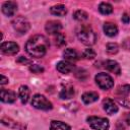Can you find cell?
I'll return each instance as SVG.
<instances>
[{"instance_id":"obj_2","label":"cell","mask_w":130,"mask_h":130,"mask_svg":"<svg viewBox=\"0 0 130 130\" xmlns=\"http://www.w3.org/2000/svg\"><path fill=\"white\" fill-rule=\"evenodd\" d=\"M77 38L79 39V41L82 44H84L86 46L93 45L95 43V40H96L95 34L93 32L91 27L86 26V25L80 26V28L77 30Z\"/></svg>"},{"instance_id":"obj_3","label":"cell","mask_w":130,"mask_h":130,"mask_svg":"<svg viewBox=\"0 0 130 130\" xmlns=\"http://www.w3.org/2000/svg\"><path fill=\"white\" fill-rule=\"evenodd\" d=\"M31 105L39 110L49 111L53 108L52 103L43 94H35L31 99Z\"/></svg>"},{"instance_id":"obj_23","label":"cell","mask_w":130,"mask_h":130,"mask_svg":"<svg viewBox=\"0 0 130 130\" xmlns=\"http://www.w3.org/2000/svg\"><path fill=\"white\" fill-rule=\"evenodd\" d=\"M129 92H130V85H129V84H125V85L119 86L118 89H117V93H118L119 95H122V96L128 95Z\"/></svg>"},{"instance_id":"obj_32","label":"cell","mask_w":130,"mask_h":130,"mask_svg":"<svg viewBox=\"0 0 130 130\" xmlns=\"http://www.w3.org/2000/svg\"><path fill=\"white\" fill-rule=\"evenodd\" d=\"M126 122H127V124L130 125V113L126 115Z\"/></svg>"},{"instance_id":"obj_15","label":"cell","mask_w":130,"mask_h":130,"mask_svg":"<svg viewBox=\"0 0 130 130\" xmlns=\"http://www.w3.org/2000/svg\"><path fill=\"white\" fill-rule=\"evenodd\" d=\"M104 32L108 36V37H115L118 34V27L116 24L112 23V22H106L104 24Z\"/></svg>"},{"instance_id":"obj_30","label":"cell","mask_w":130,"mask_h":130,"mask_svg":"<svg viewBox=\"0 0 130 130\" xmlns=\"http://www.w3.org/2000/svg\"><path fill=\"white\" fill-rule=\"evenodd\" d=\"M122 21L124 22V23H128L129 21H130V16L128 15V14H123V16H122Z\"/></svg>"},{"instance_id":"obj_18","label":"cell","mask_w":130,"mask_h":130,"mask_svg":"<svg viewBox=\"0 0 130 130\" xmlns=\"http://www.w3.org/2000/svg\"><path fill=\"white\" fill-rule=\"evenodd\" d=\"M50 12L53 15H57V16H64L67 13V8L62 5V4H57L54 5L50 8Z\"/></svg>"},{"instance_id":"obj_6","label":"cell","mask_w":130,"mask_h":130,"mask_svg":"<svg viewBox=\"0 0 130 130\" xmlns=\"http://www.w3.org/2000/svg\"><path fill=\"white\" fill-rule=\"evenodd\" d=\"M12 26L13 28L20 35H23L25 32L28 31L30 25H29V22L26 18L22 17V16H18V17H15L13 20H12Z\"/></svg>"},{"instance_id":"obj_20","label":"cell","mask_w":130,"mask_h":130,"mask_svg":"<svg viewBox=\"0 0 130 130\" xmlns=\"http://www.w3.org/2000/svg\"><path fill=\"white\" fill-rule=\"evenodd\" d=\"M50 130H70V126L61 121H52Z\"/></svg>"},{"instance_id":"obj_13","label":"cell","mask_w":130,"mask_h":130,"mask_svg":"<svg viewBox=\"0 0 130 130\" xmlns=\"http://www.w3.org/2000/svg\"><path fill=\"white\" fill-rule=\"evenodd\" d=\"M0 98L1 101L3 103H13L16 100V94L14 91L9 90V89H1V93H0Z\"/></svg>"},{"instance_id":"obj_31","label":"cell","mask_w":130,"mask_h":130,"mask_svg":"<svg viewBox=\"0 0 130 130\" xmlns=\"http://www.w3.org/2000/svg\"><path fill=\"white\" fill-rule=\"evenodd\" d=\"M8 82V78L7 77H5L4 75H1V85H3V84H5V83H7Z\"/></svg>"},{"instance_id":"obj_33","label":"cell","mask_w":130,"mask_h":130,"mask_svg":"<svg viewBox=\"0 0 130 130\" xmlns=\"http://www.w3.org/2000/svg\"><path fill=\"white\" fill-rule=\"evenodd\" d=\"M83 130H85V129H83Z\"/></svg>"},{"instance_id":"obj_26","label":"cell","mask_w":130,"mask_h":130,"mask_svg":"<svg viewBox=\"0 0 130 130\" xmlns=\"http://www.w3.org/2000/svg\"><path fill=\"white\" fill-rule=\"evenodd\" d=\"M2 124L6 125V126H8V127H10V128H13V126H14V128H18V129H21V128H22V126H21L20 124H18V123L15 122V121H12V120H10V119H7V122L4 121V120H2Z\"/></svg>"},{"instance_id":"obj_5","label":"cell","mask_w":130,"mask_h":130,"mask_svg":"<svg viewBox=\"0 0 130 130\" xmlns=\"http://www.w3.org/2000/svg\"><path fill=\"white\" fill-rule=\"evenodd\" d=\"M95 82L96 84L102 88V89H110L113 87L114 85V81H113V78L107 74V73H104V72H101V73H98L95 75Z\"/></svg>"},{"instance_id":"obj_16","label":"cell","mask_w":130,"mask_h":130,"mask_svg":"<svg viewBox=\"0 0 130 130\" xmlns=\"http://www.w3.org/2000/svg\"><path fill=\"white\" fill-rule=\"evenodd\" d=\"M81 99L84 104L88 105V104H91V103H94L95 101H98L99 94H98V92H94V91H86L82 94Z\"/></svg>"},{"instance_id":"obj_22","label":"cell","mask_w":130,"mask_h":130,"mask_svg":"<svg viewBox=\"0 0 130 130\" xmlns=\"http://www.w3.org/2000/svg\"><path fill=\"white\" fill-rule=\"evenodd\" d=\"M73 17H74V19H76L77 21L82 22V21H84V20H86V19L88 18V14H87L84 10H77V11L74 12Z\"/></svg>"},{"instance_id":"obj_29","label":"cell","mask_w":130,"mask_h":130,"mask_svg":"<svg viewBox=\"0 0 130 130\" xmlns=\"http://www.w3.org/2000/svg\"><path fill=\"white\" fill-rule=\"evenodd\" d=\"M16 62H17V63H22V64H28V63H30V61H29L28 59H25V58L22 57V56H20V57L16 60Z\"/></svg>"},{"instance_id":"obj_1","label":"cell","mask_w":130,"mask_h":130,"mask_svg":"<svg viewBox=\"0 0 130 130\" xmlns=\"http://www.w3.org/2000/svg\"><path fill=\"white\" fill-rule=\"evenodd\" d=\"M50 43L48 39L43 35H37L31 37L25 44V51L28 55L35 58H41L43 57L48 49H49Z\"/></svg>"},{"instance_id":"obj_4","label":"cell","mask_w":130,"mask_h":130,"mask_svg":"<svg viewBox=\"0 0 130 130\" xmlns=\"http://www.w3.org/2000/svg\"><path fill=\"white\" fill-rule=\"evenodd\" d=\"M86 121L93 130H108L110 127L109 121L106 118L90 116L86 119Z\"/></svg>"},{"instance_id":"obj_25","label":"cell","mask_w":130,"mask_h":130,"mask_svg":"<svg viewBox=\"0 0 130 130\" xmlns=\"http://www.w3.org/2000/svg\"><path fill=\"white\" fill-rule=\"evenodd\" d=\"M55 43H56V45L58 46V47H62V46H64L65 44H66V42H65V37L62 35V34H57L56 35V37H55Z\"/></svg>"},{"instance_id":"obj_8","label":"cell","mask_w":130,"mask_h":130,"mask_svg":"<svg viewBox=\"0 0 130 130\" xmlns=\"http://www.w3.org/2000/svg\"><path fill=\"white\" fill-rule=\"evenodd\" d=\"M61 28H62V24H61V22H59L57 20H50L45 25L46 31L48 34H50V35H57V34H59Z\"/></svg>"},{"instance_id":"obj_27","label":"cell","mask_w":130,"mask_h":130,"mask_svg":"<svg viewBox=\"0 0 130 130\" xmlns=\"http://www.w3.org/2000/svg\"><path fill=\"white\" fill-rule=\"evenodd\" d=\"M82 56H83L85 59H93V58L95 57V52H94L92 49L87 48V49H85V50L83 51Z\"/></svg>"},{"instance_id":"obj_10","label":"cell","mask_w":130,"mask_h":130,"mask_svg":"<svg viewBox=\"0 0 130 130\" xmlns=\"http://www.w3.org/2000/svg\"><path fill=\"white\" fill-rule=\"evenodd\" d=\"M56 68L60 73L68 74L74 70V65L69 61H60V62H58Z\"/></svg>"},{"instance_id":"obj_9","label":"cell","mask_w":130,"mask_h":130,"mask_svg":"<svg viewBox=\"0 0 130 130\" xmlns=\"http://www.w3.org/2000/svg\"><path fill=\"white\" fill-rule=\"evenodd\" d=\"M17 10V4L13 1L4 2L2 5V12L6 16H13Z\"/></svg>"},{"instance_id":"obj_17","label":"cell","mask_w":130,"mask_h":130,"mask_svg":"<svg viewBox=\"0 0 130 130\" xmlns=\"http://www.w3.org/2000/svg\"><path fill=\"white\" fill-rule=\"evenodd\" d=\"M29 93H30V90L28 88V86L26 85H21L18 89V94H19V98H20V101L22 104H26L28 99H29Z\"/></svg>"},{"instance_id":"obj_21","label":"cell","mask_w":130,"mask_h":130,"mask_svg":"<svg viewBox=\"0 0 130 130\" xmlns=\"http://www.w3.org/2000/svg\"><path fill=\"white\" fill-rule=\"evenodd\" d=\"M99 10L102 14H105V15H108V14H111L113 12V6L109 3H106V2H103L100 4L99 6Z\"/></svg>"},{"instance_id":"obj_12","label":"cell","mask_w":130,"mask_h":130,"mask_svg":"<svg viewBox=\"0 0 130 130\" xmlns=\"http://www.w3.org/2000/svg\"><path fill=\"white\" fill-rule=\"evenodd\" d=\"M75 94V90H74V87L70 84H66L62 87V89L60 90L59 92V96L60 99L62 100H68V99H71L73 95Z\"/></svg>"},{"instance_id":"obj_19","label":"cell","mask_w":130,"mask_h":130,"mask_svg":"<svg viewBox=\"0 0 130 130\" xmlns=\"http://www.w3.org/2000/svg\"><path fill=\"white\" fill-rule=\"evenodd\" d=\"M63 56L66 59V61H69V62L70 61H76V60H78V54L72 48L65 49L64 52H63Z\"/></svg>"},{"instance_id":"obj_24","label":"cell","mask_w":130,"mask_h":130,"mask_svg":"<svg viewBox=\"0 0 130 130\" xmlns=\"http://www.w3.org/2000/svg\"><path fill=\"white\" fill-rule=\"evenodd\" d=\"M107 51L110 54H116L119 51V46L116 43H108L107 44Z\"/></svg>"},{"instance_id":"obj_28","label":"cell","mask_w":130,"mask_h":130,"mask_svg":"<svg viewBox=\"0 0 130 130\" xmlns=\"http://www.w3.org/2000/svg\"><path fill=\"white\" fill-rule=\"evenodd\" d=\"M29 70H30L32 73H37V74L44 72V68H43L42 66L38 65V64H32V65H30V66H29Z\"/></svg>"},{"instance_id":"obj_7","label":"cell","mask_w":130,"mask_h":130,"mask_svg":"<svg viewBox=\"0 0 130 130\" xmlns=\"http://www.w3.org/2000/svg\"><path fill=\"white\" fill-rule=\"evenodd\" d=\"M19 51V46L14 42H5L1 45V52L5 55H15Z\"/></svg>"},{"instance_id":"obj_11","label":"cell","mask_w":130,"mask_h":130,"mask_svg":"<svg viewBox=\"0 0 130 130\" xmlns=\"http://www.w3.org/2000/svg\"><path fill=\"white\" fill-rule=\"evenodd\" d=\"M103 107H104V110L106 111V113H108L109 115H113V114H116L118 112V106L111 99L104 100Z\"/></svg>"},{"instance_id":"obj_14","label":"cell","mask_w":130,"mask_h":130,"mask_svg":"<svg viewBox=\"0 0 130 130\" xmlns=\"http://www.w3.org/2000/svg\"><path fill=\"white\" fill-rule=\"evenodd\" d=\"M105 68H106L108 71H110V72H112V73H115V74H117V75H119V74L121 73L120 65H119L116 61H114V60H107V61L105 62Z\"/></svg>"}]
</instances>
